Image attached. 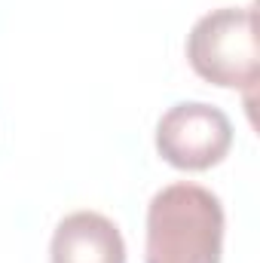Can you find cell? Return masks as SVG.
<instances>
[{"label": "cell", "mask_w": 260, "mask_h": 263, "mask_svg": "<svg viewBox=\"0 0 260 263\" xmlns=\"http://www.w3.org/2000/svg\"><path fill=\"white\" fill-rule=\"evenodd\" d=\"M224 205L199 184H169L147 205L144 263H220Z\"/></svg>", "instance_id": "obj_1"}, {"label": "cell", "mask_w": 260, "mask_h": 263, "mask_svg": "<svg viewBox=\"0 0 260 263\" xmlns=\"http://www.w3.org/2000/svg\"><path fill=\"white\" fill-rule=\"evenodd\" d=\"M187 62L211 86L254 89L260 80L254 6H220L205 12L187 34Z\"/></svg>", "instance_id": "obj_2"}, {"label": "cell", "mask_w": 260, "mask_h": 263, "mask_svg": "<svg viewBox=\"0 0 260 263\" xmlns=\"http://www.w3.org/2000/svg\"><path fill=\"white\" fill-rule=\"evenodd\" d=\"M233 147L230 117L205 101H181L156 123L159 156L181 172H205L217 165Z\"/></svg>", "instance_id": "obj_3"}, {"label": "cell", "mask_w": 260, "mask_h": 263, "mask_svg": "<svg viewBox=\"0 0 260 263\" xmlns=\"http://www.w3.org/2000/svg\"><path fill=\"white\" fill-rule=\"evenodd\" d=\"M52 263H126L120 227L98 211H73L52 233Z\"/></svg>", "instance_id": "obj_4"}]
</instances>
